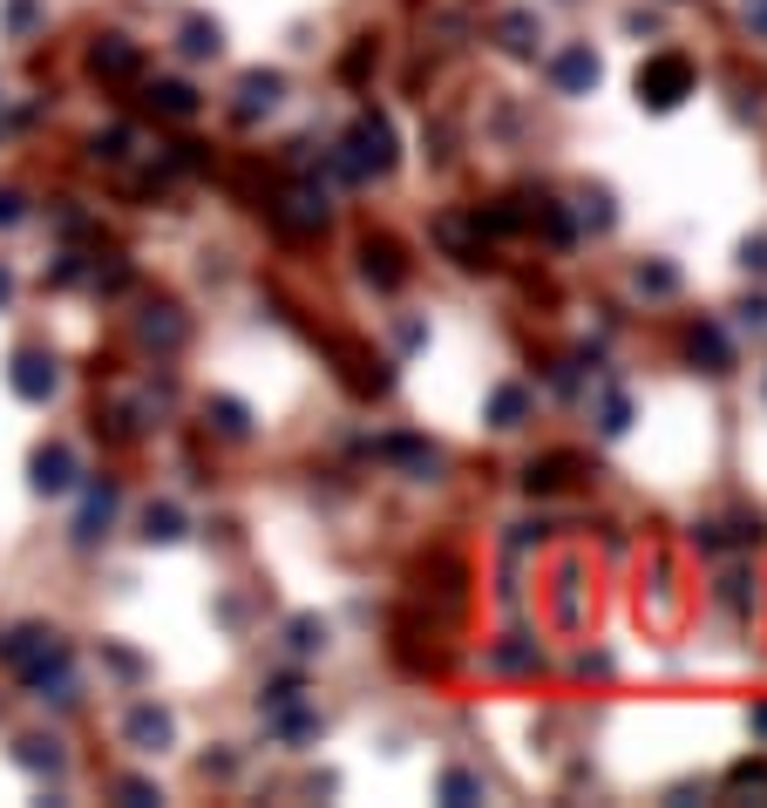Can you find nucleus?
I'll return each instance as SVG.
<instances>
[{
	"instance_id": "4468645a",
	"label": "nucleus",
	"mask_w": 767,
	"mask_h": 808,
	"mask_svg": "<svg viewBox=\"0 0 767 808\" xmlns=\"http://www.w3.org/2000/svg\"><path fill=\"white\" fill-rule=\"evenodd\" d=\"M490 415H496V428H516L523 415H530V394H523V387H503V394H496V408H490Z\"/></svg>"
},
{
	"instance_id": "dca6fc26",
	"label": "nucleus",
	"mask_w": 767,
	"mask_h": 808,
	"mask_svg": "<svg viewBox=\"0 0 767 808\" xmlns=\"http://www.w3.org/2000/svg\"><path fill=\"white\" fill-rule=\"evenodd\" d=\"M503 34H509V48H516V55H530V48H537V42H530V34H537V21H530V14H509V21H503Z\"/></svg>"
},
{
	"instance_id": "6e6552de",
	"label": "nucleus",
	"mask_w": 767,
	"mask_h": 808,
	"mask_svg": "<svg viewBox=\"0 0 767 808\" xmlns=\"http://www.w3.org/2000/svg\"><path fill=\"white\" fill-rule=\"evenodd\" d=\"M278 89H286L278 75H245V83H238V96H245V102H238V116H259V109H272V102H278Z\"/></svg>"
},
{
	"instance_id": "b1692460",
	"label": "nucleus",
	"mask_w": 767,
	"mask_h": 808,
	"mask_svg": "<svg viewBox=\"0 0 767 808\" xmlns=\"http://www.w3.org/2000/svg\"><path fill=\"white\" fill-rule=\"evenodd\" d=\"M8 293H14V279H8V272H0V299H8Z\"/></svg>"
},
{
	"instance_id": "9b49d317",
	"label": "nucleus",
	"mask_w": 767,
	"mask_h": 808,
	"mask_svg": "<svg viewBox=\"0 0 767 808\" xmlns=\"http://www.w3.org/2000/svg\"><path fill=\"white\" fill-rule=\"evenodd\" d=\"M143 537H150V544H171V537H184V516H177L171 503H164V510H150V516H143Z\"/></svg>"
},
{
	"instance_id": "ddd939ff",
	"label": "nucleus",
	"mask_w": 767,
	"mask_h": 808,
	"mask_svg": "<svg viewBox=\"0 0 767 808\" xmlns=\"http://www.w3.org/2000/svg\"><path fill=\"white\" fill-rule=\"evenodd\" d=\"M360 259H368V279H381V286H394V279H401V252L394 245H368Z\"/></svg>"
},
{
	"instance_id": "4be33fe9",
	"label": "nucleus",
	"mask_w": 767,
	"mask_h": 808,
	"mask_svg": "<svg viewBox=\"0 0 767 808\" xmlns=\"http://www.w3.org/2000/svg\"><path fill=\"white\" fill-rule=\"evenodd\" d=\"M747 21H754V28H767V0H747Z\"/></svg>"
},
{
	"instance_id": "6ab92c4d",
	"label": "nucleus",
	"mask_w": 767,
	"mask_h": 808,
	"mask_svg": "<svg viewBox=\"0 0 767 808\" xmlns=\"http://www.w3.org/2000/svg\"><path fill=\"white\" fill-rule=\"evenodd\" d=\"M441 795H449V801H469V795H482L469 775H441Z\"/></svg>"
},
{
	"instance_id": "39448f33",
	"label": "nucleus",
	"mask_w": 767,
	"mask_h": 808,
	"mask_svg": "<svg viewBox=\"0 0 767 808\" xmlns=\"http://www.w3.org/2000/svg\"><path fill=\"white\" fill-rule=\"evenodd\" d=\"M68 482H75V462H68V449H42V456H34V490L62 496Z\"/></svg>"
},
{
	"instance_id": "a211bd4d",
	"label": "nucleus",
	"mask_w": 767,
	"mask_h": 808,
	"mask_svg": "<svg viewBox=\"0 0 767 808\" xmlns=\"http://www.w3.org/2000/svg\"><path fill=\"white\" fill-rule=\"evenodd\" d=\"M21 761H28V767H62L55 741H28V747H21Z\"/></svg>"
},
{
	"instance_id": "7ed1b4c3",
	"label": "nucleus",
	"mask_w": 767,
	"mask_h": 808,
	"mask_svg": "<svg viewBox=\"0 0 767 808\" xmlns=\"http://www.w3.org/2000/svg\"><path fill=\"white\" fill-rule=\"evenodd\" d=\"M8 381H14L21 401H48L55 394V360L48 353H14V374Z\"/></svg>"
},
{
	"instance_id": "5701e85b",
	"label": "nucleus",
	"mask_w": 767,
	"mask_h": 808,
	"mask_svg": "<svg viewBox=\"0 0 767 808\" xmlns=\"http://www.w3.org/2000/svg\"><path fill=\"white\" fill-rule=\"evenodd\" d=\"M754 734H767V707H754Z\"/></svg>"
},
{
	"instance_id": "20e7f679",
	"label": "nucleus",
	"mask_w": 767,
	"mask_h": 808,
	"mask_svg": "<svg viewBox=\"0 0 767 808\" xmlns=\"http://www.w3.org/2000/svg\"><path fill=\"white\" fill-rule=\"evenodd\" d=\"M550 75H557V89H563V96H584V89H598V62H591V48H563Z\"/></svg>"
},
{
	"instance_id": "aec40b11",
	"label": "nucleus",
	"mask_w": 767,
	"mask_h": 808,
	"mask_svg": "<svg viewBox=\"0 0 767 808\" xmlns=\"http://www.w3.org/2000/svg\"><path fill=\"white\" fill-rule=\"evenodd\" d=\"M747 272H767V238H760V245H747Z\"/></svg>"
},
{
	"instance_id": "412c9836",
	"label": "nucleus",
	"mask_w": 767,
	"mask_h": 808,
	"mask_svg": "<svg viewBox=\"0 0 767 808\" xmlns=\"http://www.w3.org/2000/svg\"><path fill=\"white\" fill-rule=\"evenodd\" d=\"M21 218V197H0V225H14Z\"/></svg>"
},
{
	"instance_id": "f3484780",
	"label": "nucleus",
	"mask_w": 767,
	"mask_h": 808,
	"mask_svg": "<svg viewBox=\"0 0 767 808\" xmlns=\"http://www.w3.org/2000/svg\"><path fill=\"white\" fill-rule=\"evenodd\" d=\"M638 286H645V293H672V286H679V272H672V265H645V272H638Z\"/></svg>"
},
{
	"instance_id": "423d86ee",
	"label": "nucleus",
	"mask_w": 767,
	"mask_h": 808,
	"mask_svg": "<svg viewBox=\"0 0 767 808\" xmlns=\"http://www.w3.org/2000/svg\"><path fill=\"white\" fill-rule=\"evenodd\" d=\"M130 741H136L143 754H156V747L171 741V713H156V707H136V713H130Z\"/></svg>"
},
{
	"instance_id": "2eb2a0df",
	"label": "nucleus",
	"mask_w": 767,
	"mask_h": 808,
	"mask_svg": "<svg viewBox=\"0 0 767 808\" xmlns=\"http://www.w3.org/2000/svg\"><path fill=\"white\" fill-rule=\"evenodd\" d=\"M184 48H190V55H218V28H211V21H190V28H184Z\"/></svg>"
},
{
	"instance_id": "f8f14e48",
	"label": "nucleus",
	"mask_w": 767,
	"mask_h": 808,
	"mask_svg": "<svg viewBox=\"0 0 767 808\" xmlns=\"http://www.w3.org/2000/svg\"><path fill=\"white\" fill-rule=\"evenodd\" d=\"M530 490H557V482H571V456H550V462H530Z\"/></svg>"
},
{
	"instance_id": "1a4fd4ad",
	"label": "nucleus",
	"mask_w": 767,
	"mask_h": 808,
	"mask_svg": "<svg viewBox=\"0 0 767 808\" xmlns=\"http://www.w3.org/2000/svg\"><path fill=\"white\" fill-rule=\"evenodd\" d=\"M150 109H164V116H190V109H197V96H190L184 83H156V89H150Z\"/></svg>"
},
{
	"instance_id": "9d476101",
	"label": "nucleus",
	"mask_w": 767,
	"mask_h": 808,
	"mask_svg": "<svg viewBox=\"0 0 767 808\" xmlns=\"http://www.w3.org/2000/svg\"><path fill=\"white\" fill-rule=\"evenodd\" d=\"M693 360H706V374H726V340H720V327H700V334H693Z\"/></svg>"
},
{
	"instance_id": "f257e3e1",
	"label": "nucleus",
	"mask_w": 767,
	"mask_h": 808,
	"mask_svg": "<svg viewBox=\"0 0 767 808\" xmlns=\"http://www.w3.org/2000/svg\"><path fill=\"white\" fill-rule=\"evenodd\" d=\"M686 89H693V62L686 55H659V62L638 68V102L645 109H679Z\"/></svg>"
},
{
	"instance_id": "0eeeda50",
	"label": "nucleus",
	"mask_w": 767,
	"mask_h": 808,
	"mask_svg": "<svg viewBox=\"0 0 767 808\" xmlns=\"http://www.w3.org/2000/svg\"><path fill=\"white\" fill-rule=\"evenodd\" d=\"M96 75H116V83H123V75H136V48L123 42V34H109V42L96 48Z\"/></svg>"
},
{
	"instance_id": "f03ea898",
	"label": "nucleus",
	"mask_w": 767,
	"mask_h": 808,
	"mask_svg": "<svg viewBox=\"0 0 767 808\" xmlns=\"http://www.w3.org/2000/svg\"><path fill=\"white\" fill-rule=\"evenodd\" d=\"M394 164V130L381 116H360L353 123V171H387Z\"/></svg>"
}]
</instances>
